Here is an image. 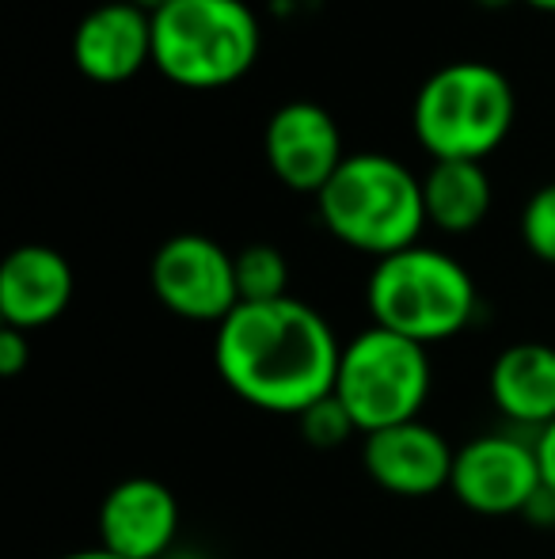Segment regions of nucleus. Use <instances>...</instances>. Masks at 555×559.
Listing matches in <instances>:
<instances>
[{
  "label": "nucleus",
  "instance_id": "f257e3e1",
  "mask_svg": "<svg viewBox=\"0 0 555 559\" xmlns=\"http://www.w3.org/2000/svg\"><path fill=\"white\" fill-rule=\"evenodd\" d=\"M342 343L312 305L278 297L237 305L217 324L214 366L244 404L301 419L335 392Z\"/></svg>",
  "mask_w": 555,
  "mask_h": 559
},
{
  "label": "nucleus",
  "instance_id": "f03ea898",
  "mask_svg": "<svg viewBox=\"0 0 555 559\" xmlns=\"http://www.w3.org/2000/svg\"><path fill=\"white\" fill-rule=\"evenodd\" d=\"M316 210L335 240L373 259L419 243L426 225L422 179L385 153L347 156L316 194Z\"/></svg>",
  "mask_w": 555,
  "mask_h": 559
},
{
  "label": "nucleus",
  "instance_id": "7ed1b4c3",
  "mask_svg": "<svg viewBox=\"0 0 555 559\" xmlns=\"http://www.w3.org/2000/svg\"><path fill=\"white\" fill-rule=\"evenodd\" d=\"M365 305L377 328L434 346L472 324L480 297L460 259L442 248L411 243L396 255L377 259L365 282Z\"/></svg>",
  "mask_w": 555,
  "mask_h": 559
},
{
  "label": "nucleus",
  "instance_id": "20e7f679",
  "mask_svg": "<svg viewBox=\"0 0 555 559\" xmlns=\"http://www.w3.org/2000/svg\"><path fill=\"white\" fill-rule=\"evenodd\" d=\"M260 20L244 0H168L153 15V66L191 92L229 88L260 58Z\"/></svg>",
  "mask_w": 555,
  "mask_h": 559
},
{
  "label": "nucleus",
  "instance_id": "39448f33",
  "mask_svg": "<svg viewBox=\"0 0 555 559\" xmlns=\"http://www.w3.org/2000/svg\"><path fill=\"white\" fill-rule=\"evenodd\" d=\"M514 118V84L487 61L442 66L426 76L411 107L415 138L434 160H483L506 141Z\"/></svg>",
  "mask_w": 555,
  "mask_h": 559
},
{
  "label": "nucleus",
  "instance_id": "423d86ee",
  "mask_svg": "<svg viewBox=\"0 0 555 559\" xmlns=\"http://www.w3.org/2000/svg\"><path fill=\"white\" fill-rule=\"evenodd\" d=\"M434 389V366L422 343L370 324L342 343L335 400L350 412L362 435L419 419Z\"/></svg>",
  "mask_w": 555,
  "mask_h": 559
},
{
  "label": "nucleus",
  "instance_id": "0eeeda50",
  "mask_svg": "<svg viewBox=\"0 0 555 559\" xmlns=\"http://www.w3.org/2000/svg\"><path fill=\"white\" fill-rule=\"evenodd\" d=\"M148 286L156 301L179 320L194 324H221L240 305L237 289V255L202 233L168 236L153 251Z\"/></svg>",
  "mask_w": 555,
  "mask_h": 559
},
{
  "label": "nucleus",
  "instance_id": "6e6552de",
  "mask_svg": "<svg viewBox=\"0 0 555 559\" xmlns=\"http://www.w3.org/2000/svg\"><path fill=\"white\" fill-rule=\"evenodd\" d=\"M541 487L544 476L533 438L480 435L453 456V499L480 518H521Z\"/></svg>",
  "mask_w": 555,
  "mask_h": 559
},
{
  "label": "nucleus",
  "instance_id": "1a4fd4ad",
  "mask_svg": "<svg viewBox=\"0 0 555 559\" xmlns=\"http://www.w3.org/2000/svg\"><path fill=\"white\" fill-rule=\"evenodd\" d=\"M263 148H267V164L278 183L297 194H319L347 160L335 115L309 99H293L270 115Z\"/></svg>",
  "mask_w": 555,
  "mask_h": 559
},
{
  "label": "nucleus",
  "instance_id": "9d476101",
  "mask_svg": "<svg viewBox=\"0 0 555 559\" xmlns=\"http://www.w3.org/2000/svg\"><path fill=\"white\" fill-rule=\"evenodd\" d=\"M179 537V499L153 476H130L99 502V548L122 559H164Z\"/></svg>",
  "mask_w": 555,
  "mask_h": 559
},
{
  "label": "nucleus",
  "instance_id": "9b49d317",
  "mask_svg": "<svg viewBox=\"0 0 555 559\" xmlns=\"http://www.w3.org/2000/svg\"><path fill=\"white\" fill-rule=\"evenodd\" d=\"M453 456H457V449L445 442L442 430H434L422 419L365 435L362 442L365 476L381 491L400 495V499H426V495L449 487Z\"/></svg>",
  "mask_w": 555,
  "mask_h": 559
},
{
  "label": "nucleus",
  "instance_id": "f8f14e48",
  "mask_svg": "<svg viewBox=\"0 0 555 559\" xmlns=\"http://www.w3.org/2000/svg\"><path fill=\"white\" fill-rule=\"evenodd\" d=\"M73 61L88 81L122 84L153 61V15L130 0L99 4L76 23Z\"/></svg>",
  "mask_w": 555,
  "mask_h": 559
},
{
  "label": "nucleus",
  "instance_id": "ddd939ff",
  "mask_svg": "<svg viewBox=\"0 0 555 559\" xmlns=\"http://www.w3.org/2000/svg\"><path fill=\"white\" fill-rule=\"evenodd\" d=\"M73 266L46 243H23L0 266V320L4 328L38 332L65 317L73 301Z\"/></svg>",
  "mask_w": 555,
  "mask_h": 559
},
{
  "label": "nucleus",
  "instance_id": "4468645a",
  "mask_svg": "<svg viewBox=\"0 0 555 559\" xmlns=\"http://www.w3.org/2000/svg\"><path fill=\"white\" fill-rule=\"evenodd\" d=\"M487 389L498 415L518 430L541 435L555 423V346L514 343L495 358Z\"/></svg>",
  "mask_w": 555,
  "mask_h": 559
},
{
  "label": "nucleus",
  "instance_id": "2eb2a0df",
  "mask_svg": "<svg viewBox=\"0 0 555 559\" xmlns=\"http://www.w3.org/2000/svg\"><path fill=\"white\" fill-rule=\"evenodd\" d=\"M491 179L480 160H434L422 176L426 222L442 233H472L491 214Z\"/></svg>",
  "mask_w": 555,
  "mask_h": 559
},
{
  "label": "nucleus",
  "instance_id": "dca6fc26",
  "mask_svg": "<svg viewBox=\"0 0 555 559\" xmlns=\"http://www.w3.org/2000/svg\"><path fill=\"white\" fill-rule=\"evenodd\" d=\"M237 289L240 305L289 297V263L275 243H248L244 251H237Z\"/></svg>",
  "mask_w": 555,
  "mask_h": 559
},
{
  "label": "nucleus",
  "instance_id": "f3484780",
  "mask_svg": "<svg viewBox=\"0 0 555 559\" xmlns=\"http://www.w3.org/2000/svg\"><path fill=\"white\" fill-rule=\"evenodd\" d=\"M297 423H301L304 442L316 445V449L347 445V442H350V435H362V430H358V423L350 419L347 407H342L339 400H335V392H331V396L319 400V404H312L309 412H304Z\"/></svg>",
  "mask_w": 555,
  "mask_h": 559
},
{
  "label": "nucleus",
  "instance_id": "a211bd4d",
  "mask_svg": "<svg viewBox=\"0 0 555 559\" xmlns=\"http://www.w3.org/2000/svg\"><path fill=\"white\" fill-rule=\"evenodd\" d=\"M521 240L541 263L555 266V183H544L526 202V210H521Z\"/></svg>",
  "mask_w": 555,
  "mask_h": 559
},
{
  "label": "nucleus",
  "instance_id": "6ab92c4d",
  "mask_svg": "<svg viewBox=\"0 0 555 559\" xmlns=\"http://www.w3.org/2000/svg\"><path fill=\"white\" fill-rule=\"evenodd\" d=\"M31 366V335L20 328H0V373L20 377Z\"/></svg>",
  "mask_w": 555,
  "mask_h": 559
},
{
  "label": "nucleus",
  "instance_id": "aec40b11",
  "mask_svg": "<svg viewBox=\"0 0 555 559\" xmlns=\"http://www.w3.org/2000/svg\"><path fill=\"white\" fill-rule=\"evenodd\" d=\"M533 442H536V461H541L544 487L555 495V423H548L541 435H533Z\"/></svg>",
  "mask_w": 555,
  "mask_h": 559
},
{
  "label": "nucleus",
  "instance_id": "412c9836",
  "mask_svg": "<svg viewBox=\"0 0 555 559\" xmlns=\"http://www.w3.org/2000/svg\"><path fill=\"white\" fill-rule=\"evenodd\" d=\"M521 518H526L533 530H555V495L548 487H541V491L533 495V502H529Z\"/></svg>",
  "mask_w": 555,
  "mask_h": 559
},
{
  "label": "nucleus",
  "instance_id": "4be33fe9",
  "mask_svg": "<svg viewBox=\"0 0 555 559\" xmlns=\"http://www.w3.org/2000/svg\"><path fill=\"white\" fill-rule=\"evenodd\" d=\"M58 559H122V556L107 552V548H81V552H69V556H58Z\"/></svg>",
  "mask_w": 555,
  "mask_h": 559
},
{
  "label": "nucleus",
  "instance_id": "5701e85b",
  "mask_svg": "<svg viewBox=\"0 0 555 559\" xmlns=\"http://www.w3.org/2000/svg\"><path fill=\"white\" fill-rule=\"evenodd\" d=\"M130 4H137V8H141V12L156 15V12H160V8H164V4H168V0H130Z\"/></svg>",
  "mask_w": 555,
  "mask_h": 559
},
{
  "label": "nucleus",
  "instance_id": "b1692460",
  "mask_svg": "<svg viewBox=\"0 0 555 559\" xmlns=\"http://www.w3.org/2000/svg\"><path fill=\"white\" fill-rule=\"evenodd\" d=\"M529 8H536V12H555V0H526Z\"/></svg>",
  "mask_w": 555,
  "mask_h": 559
},
{
  "label": "nucleus",
  "instance_id": "393cba45",
  "mask_svg": "<svg viewBox=\"0 0 555 559\" xmlns=\"http://www.w3.org/2000/svg\"><path fill=\"white\" fill-rule=\"evenodd\" d=\"M480 4H487V8H503V4H510V0H480Z\"/></svg>",
  "mask_w": 555,
  "mask_h": 559
}]
</instances>
